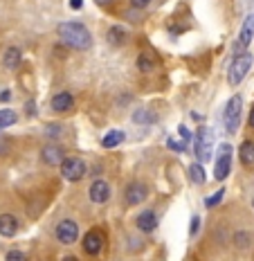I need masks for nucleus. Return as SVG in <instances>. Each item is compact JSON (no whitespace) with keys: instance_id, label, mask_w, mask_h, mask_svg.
<instances>
[{"instance_id":"nucleus-1","label":"nucleus","mask_w":254,"mask_h":261,"mask_svg":"<svg viewBox=\"0 0 254 261\" xmlns=\"http://www.w3.org/2000/svg\"><path fill=\"white\" fill-rule=\"evenodd\" d=\"M59 36H61V41L70 45L72 50H88L90 45H93V34H90V30L86 27L83 23H79V20H72V23H61L59 25Z\"/></svg>"},{"instance_id":"nucleus-2","label":"nucleus","mask_w":254,"mask_h":261,"mask_svg":"<svg viewBox=\"0 0 254 261\" xmlns=\"http://www.w3.org/2000/svg\"><path fill=\"white\" fill-rule=\"evenodd\" d=\"M252 61H254V57L250 52H243L239 57H234V61L230 65V84L232 86H239L241 81L247 77V72H250V68H252Z\"/></svg>"},{"instance_id":"nucleus-3","label":"nucleus","mask_w":254,"mask_h":261,"mask_svg":"<svg viewBox=\"0 0 254 261\" xmlns=\"http://www.w3.org/2000/svg\"><path fill=\"white\" fill-rule=\"evenodd\" d=\"M59 167H61V176L70 182H79L81 178L86 176V169H88L86 162L77 155H66V160H63Z\"/></svg>"},{"instance_id":"nucleus-4","label":"nucleus","mask_w":254,"mask_h":261,"mask_svg":"<svg viewBox=\"0 0 254 261\" xmlns=\"http://www.w3.org/2000/svg\"><path fill=\"white\" fill-rule=\"evenodd\" d=\"M212 144H214L212 130L207 126H201L196 133V140H193V153H196L198 162L209 160V155H212Z\"/></svg>"},{"instance_id":"nucleus-5","label":"nucleus","mask_w":254,"mask_h":261,"mask_svg":"<svg viewBox=\"0 0 254 261\" xmlns=\"http://www.w3.org/2000/svg\"><path fill=\"white\" fill-rule=\"evenodd\" d=\"M241 113H243V99H241L239 95H234L228 101V106H225V115H223V122H225V128H228V133H234V130L239 128Z\"/></svg>"},{"instance_id":"nucleus-6","label":"nucleus","mask_w":254,"mask_h":261,"mask_svg":"<svg viewBox=\"0 0 254 261\" xmlns=\"http://www.w3.org/2000/svg\"><path fill=\"white\" fill-rule=\"evenodd\" d=\"M232 171V146L230 144H220V153L216 158V167H214V178L218 182H223Z\"/></svg>"},{"instance_id":"nucleus-7","label":"nucleus","mask_w":254,"mask_h":261,"mask_svg":"<svg viewBox=\"0 0 254 261\" xmlns=\"http://www.w3.org/2000/svg\"><path fill=\"white\" fill-rule=\"evenodd\" d=\"M57 239H59V243H63V246H72V243L79 239V225H77V221L63 219L57 225Z\"/></svg>"},{"instance_id":"nucleus-8","label":"nucleus","mask_w":254,"mask_h":261,"mask_svg":"<svg viewBox=\"0 0 254 261\" xmlns=\"http://www.w3.org/2000/svg\"><path fill=\"white\" fill-rule=\"evenodd\" d=\"M83 252L86 254H90V257H97V254L101 252V248H104V232L101 230H97V227H93V230H88L86 232V237H83Z\"/></svg>"},{"instance_id":"nucleus-9","label":"nucleus","mask_w":254,"mask_h":261,"mask_svg":"<svg viewBox=\"0 0 254 261\" xmlns=\"http://www.w3.org/2000/svg\"><path fill=\"white\" fill-rule=\"evenodd\" d=\"M252 39H254V14H247V16H245V20H243V25H241L239 43H236V50H234L236 57H239V52L243 54V50H245V47L250 45Z\"/></svg>"},{"instance_id":"nucleus-10","label":"nucleus","mask_w":254,"mask_h":261,"mask_svg":"<svg viewBox=\"0 0 254 261\" xmlns=\"http://www.w3.org/2000/svg\"><path fill=\"white\" fill-rule=\"evenodd\" d=\"M147 196H149L147 185H142V182H131V185L126 187V192H124V200H126L128 205H139V203H144V200H147Z\"/></svg>"},{"instance_id":"nucleus-11","label":"nucleus","mask_w":254,"mask_h":261,"mask_svg":"<svg viewBox=\"0 0 254 261\" xmlns=\"http://www.w3.org/2000/svg\"><path fill=\"white\" fill-rule=\"evenodd\" d=\"M88 196H90V200H93V203L104 205V203H108V198H110V185H108L106 180H95V182H90Z\"/></svg>"},{"instance_id":"nucleus-12","label":"nucleus","mask_w":254,"mask_h":261,"mask_svg":"<svg viewBox=\"0 0 254 261\" xmlns=\"http://www.w3.org/2000/svg\"><path fill=\"white\" fill-rule=\"evenodd\" d=\"M137 230L144 232V234H151L153 230H158V214L153 210H144L137 216Z\"/></svg>"},{"instance_id":"nucleus-13","label":"nucleus","mask_w":254,"mask_h":261,"mask_svg":"<svg viewBox=\"0 0 254 261\" xmlns=\"http://www.w3.org/2000/svg\"><path fill=\"white\" fill-rule=\"evenodd\" d=\"M41 160H43V165H47V167H57L66 160V155H63L61 146H45V149L41 151Z\"/></svg>"},{"instance_id":"nucleus-14","label":"nucleus","mask_w":254,"mask_h":261,"mask_svg":"<svg viewBox=\"0 0 254 261\" xmlns=\"http://www.w3.org/2000/svg\"><path fill=\"white\" fill-rule=\"evenodd\" d=\"M50 104H52V111H57V113H68L70 108L74 106V97L70 95V92L63 90V92H59V95L52 97Z\"/></svg>"},{"instance_id":"nucleus-15","label":"nucleus","mask_w":254,"mask_h":261,"mask_svg":"<svg viewBox=\"0 0 254 261\" xmlns=\"http://www.w3.org/2000/svg\"><path fill=\"white\" fill-rule=\"evenodd\" d=\"M16 232H18V221H16V216H12V214L0 216V234L9 239V237H14Z\"/></svg>"},{"instance_id":"nucleus-16","label":"nucleus","mask_w":254,"mask_h":261,"mask_svg":"<svg viewBox=\"0 0 254 261\" xmlns=\"http://www.w3.org/2000/svg\"><path fill=\"white\" fill-rule=\"evenodd\" d=\"M20 50L18 47H7L5 50V54H3V63H5V68H9V70H16L20 65Z\"/></svg>"},{"instance_id":"nucleus-17","label":"nucleus","mask_w":254,"mask_h":261,"mask_svg":"<svg viewBox=\"0 0 254 261\" xmlns=\"http://www.w3.org/2000/svg\"><path fill=\"white\" fill-rule=\"evenodd\" d=\"M124 140H126V135H124V130H117V128H112V130H108V133L104 135V140H101V144L106 146V149H115V146H120Z\"/></svg>"},{"instance_id":"nucleus-18","label":"nucleus","mask_w":254,"mask_h":261,"mask_svg":"<svg viewBox=\"0 0 254 261\" xmlns=\"http://www.w3.org/2000/svg\"><path fill=\"white\" fill-rule=\"evenodd\" d=\"M239 160L243 162L245 167H252L254 165V142L252 140H245L239 149Z\"/></svg>"},{"instance_id":"nucleus-19","label":"nucleus","mask_w":254,"mask_h":261,"mask_svg":"<svg viewBox=\"0 0 254 261\" xmlns=\"http://www.w3.org/2000/svg\"><path fill=\"white\" fill-rule=\"evenodd\" d=\"M126 30L124 27H120V25H112L110 30H108V34H106V39L112 43V45H122L124 41H126Z\"/></svg>"},{"instance_id":"nucleus-20","label":"nucleus","mask_w":254,"mask_h":261,"mask_svg":"<svg viewBox=\"0 0 254 261\" xmlns=\"http://www.w3.org/2000/svg\"><path fill=\"white\" fill-rule=\"evenodd\" d=\"M16 122H18V115H16L12 108H3V111H0V130L12 126V124H16Z\"/></svg>"},{"instance_id":"nucleus-21","label":"nucleus","mask_w":254,"mask_h":261,"mask_svg":"<svg viewBox=\"0 0 254 261\" xmlns=\"http://www.w3.org/2000/svg\"><path fill=\"white\" fill-rule=\"evenodd\" d=\"M155 113H151V111H135L133 113V122L135 124H153L155 122Z\"/></svg>"},{"instance_id":"nucleus-22","label":"nucleus","mask_w":254,"mask_h":261,"mask_svg":"<svg viewBox=\"0 0 254 261\" xmlns=\"http://www.w3.org/2000/svg\"><path fill=\"white\" fill-rule=\"evenodd\" d=\"M189 173H191V180L196 182V185H203V182H205V169H203L201 165H198V162L189 167Z\"/></svg>"},{"instance_id":"nucleus-23","label":"nucleus","mask_w":254,"mask_h":261,"mask_svg":"<svg viewBox=\"0 0 254 261\" xmlns=\"http://www.w3.org/2000/svg\"><path fill=\"white\" fill-rule=\"evenodd\" d=\"M137 70H139V72H151V70H153V61H151V57H147V54H139V57H137Z\"/></svg>"},{"instance_id":"nucleus-24","label":"nucleus","mask_w":254,"mask_h":261,"mask_svg":"<svg viewBox=\"0 0 254 261\" xmlns=\"http://www.w3.org/2000/svg\"><path fill=\"white\" fill-rule=\"evenodd\" d=\"M223 196H225V189H218V192L216 194H212V196H207V198H205V207H216V205L220 203V200H223Z\"/></svg>"},{"instance_id":"nucleus-25","label":"nucleus","mask_w":254,"mask_h":261,"mask_svg":"<svg viewBox=\"0 0 254 261\" xmlns=\"http://www.w3.org/2000/svg\"><path fill=\"white\" fill-rule=\"evenodd\" d=\"M201 230V216H191V225H189V237H196Z\"/></svg>"},{"instance_id":"nucleus-26","label":"nucleus","mask_w":254,"mask_h":261,"mask_svg":"<svg viewBox=\"0 0 254 261\" xmlns=\"http://www.w3.org/2000/svg\"><path fill=\"white\" fill-rule=\"evenodd\" d=\"M5 261H27V257L20 250H12V252H7V257H5Z\"/></svg>"},{"instance_id":"nucleus-27","label":"nucleus","mask_w":254,"mask_h":261,"mask_svg":"<svg viewBox=\"0 0 254 261\" xmlns=\"http://www.w3.org/2000/svg\"><path fill=\"white\" fill-rule=\"evenodd\" d=\"M166 144H169V149L180 151V153H182V151H185V142H176L174 138H171V140H166Z\"/></svg>"},{"instance_id":"nucleus-28","label":"nucleus","mask_w":254,"mask_h":261,"mask_svg":"<svg viewBox=\"0 0 254 261\" xmlns=\"http://www.w3.org/2000/svg\"><path fill=\"white\" fill-rule=\"evenodd\" d=\"M151 3V0H131V5L133 7H137V9H142V7H147V5Z\"/></svg>"},{"instance_id":"nucleus-29","label":"nucleus","mask_w":254,"mask_h":261,"mask_svg":"<svg viewBox=\"0 0 254 261\" xmlns=\"http://www.w3.org/2000/svg\"><path fill=\"white\" fill-rule=\"evenodd\" d=\"M9 99H12V92H9V90L0 92V101H9Z\"/></svg>"},{"instance_id":"nucleus-30","label":"nucleus","mask_w":254,"mask_h":261,"mask_svg":"<svg viewBox=\"0 0 254 261\" xmlns=\"http://www.w3.org/2000/svg\"><path fill=\"white\" fill-rule=\"evenodd\" d=\"M70 7H72V9H81V7H83V0H70Z\"/></svg>"},{"instance_id":"nucleus-31","label":"nucleus","mask_w":254,"mask_h":261,"mask_svg":"<svg viewBox=\"0 0 254 261\" xmlns=\"http://www.w3.org/2000/svg\"><path fill=\"white\" fill-rule=\"evenodd\" d=\"M178 130H180L182 140H189V138H191V135H189V128H187V126H180V128H178Z\"/></svg>"},{"instance_id":"nucleus-32","label":"nucleus","mask_w":254,"mask_h":261,"mask_svg":"<svg viewBox=\"0 0 254 261\" xmlns=\"http://www.w3.org/2000/svg\"><path fill=\"white\" fill-rule=\"evenodd\" d=\"M95 3H97V5H110L112 0H95Z\"/></svg>"},{"instance_id":"nucleus-33","label":"nucleus","mask_w":254,"mask_h":261,"mask_svg":"<svg viewBox=\"0 0 254 261\" xmlns=\"http://www.w3.org/2000/svg\"><path fill=\"white\" fill-rule=\"evenodd\" d=\"M250 126L254 128V108H252V113H250Z\"/></svg>"},{"instance_id":"nucleus-34","label":"nucleus","mask_w":254,"mask_h":261,"mask_svg":"<svg viewBox=\"0 0 254 261\" xmlns=\"http://www.w3.org/2000/svg\"><path fill=\"white\" fill-rule=\"evenodd\" d=\"M63 261H77V257H74V254H70V257H66Z\"/></svg>"},{"instance_id":"nucleus-35","label":"nucleus","mask_w":254,"mask_h":261,"mask_svg":"<svg viewBox=\"0 0 254 261\" xmlns=\"http://www.w3.org/2000/svg\"><path fill=\"white\" fill-rule=\"evenodd\" d=\"M252 203H254V200H252Z\"/></svg>"}]
</instances>
